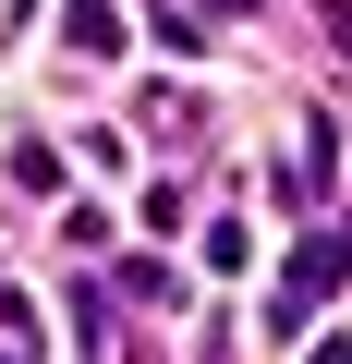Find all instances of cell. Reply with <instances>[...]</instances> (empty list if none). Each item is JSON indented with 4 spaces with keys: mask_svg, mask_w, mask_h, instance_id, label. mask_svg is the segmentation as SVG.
Masks as SVG:
<instances>
[{
    "mask_svg": "<svg viewBox=\"0 0 352 364\" xmlns=\"http://www.w3.org/2000/svg\"><path fill=\"white\" fill-rule=\"evenodd\" d=\"M340 279H352V231H340V243H304V255L279 267V304H267V328H304V316H316Z\"/></svg>",
    "mask_w": 352,
    "mask_h": 364,
    "instance_id": "6da1fadb",
    "label": "cell"
},
{
    "mask_svg": "<svg viewBox=\"0 0 352 364\" xmlns=\"http://www.w3.org/2000/svg\"><path fill=\"white\" fill-rule=\"evenodd\" d=\"M73 49H85V61L122 49V13H110V0H73Z\"/></svg>",
    "mask_w": 352,
    "mask_h": 364,
    "instance_id": "7a4b0ae2",
    "label": "cell"
},
{
    "mask_svg": "<svg viewBox=\"0 0 352 364\" xmlns=\"http://www.w3.org/2000/svg\"><path fill=\"white\" fill-rule=\"evenodd\" d=\"M13 182H25V195H61V146L25 134V146H13Z\"/></svg>",
    "mask_w": 352,
    "mask_h": 364,
    "instance_id": "3957f363",
    "label": "cell"
},
{
    "mask_svg": "<svg viewBox=\"0 0 352 364\" xmlns=\"http://www.w3.org/2000/svg\"><path fill=\"white\" fill-rule=\"evenodd\" d=\"M328 49H340V61H352V0H340V13H328Z\"/></svg>",
    "mask_w": 352,
    "mask_h": 364,
    "instance_id": "277c9868",
    "label": "cell"
},
{
    "mask_svg": "<svg viewBox=\"0 0 352 364\" xmlns=\"http://www.w3.org/2000/svg\"><path fill=\"white\" fill-rule=\"evenodd\" d=\"M316 364H352V340H316Z\"/></svg>",
    "mask_w": 352,
    "mask_h": 364,
    "instance_id": "5b68a950",
    "label": "cell"
}]
</instances>
